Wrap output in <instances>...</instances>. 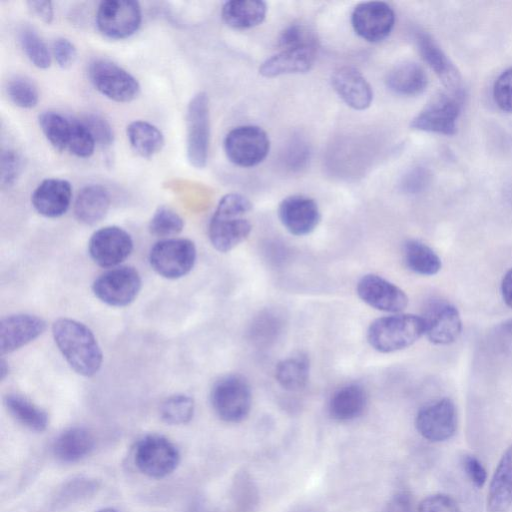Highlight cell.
<instances>
[{
	"label": "cell",
	"instance_id": "1",
	"mask_svg": "<svg viewBox=\"0 0 512 512\" xmlns=\"http://www.w3.org/2000/svg\"><path fill=\"white\" fill-rule=\"evenodd\" d=\"M52 334L59 351L77 374L91 377L99 371L102 351L87 326L70 318H59L52 325Z\"/></svg>",
	"mask_w": 512,
	"mask_h": 512
},
{
	"label": "cell",
	"instance_id": "36",
	"mask_svg": "<svg viewBox=\"0 0 512 512\" xmlns=\"http://www.w3.org/2000/svg\"><path fill=\"white\" fill-rule=\"evenodd\" d=\"M18 36L21 47L32 64L41 69L48 68L51 55L39 34L33 28L23 26Z\"/></svg>",
	"mask_w": 512,
	"mask_h": 512
},
{
	"label": "cell",
	"instance_id": "7",
	"mask_svg": "<svg viewBox=\"0 0 512 512\" xmlns=\"http://www.w3.org/2000/svg\"><path fill=\"white\" fill-rule=\"evenodd\" d=\"M88 76L93 86L107 98L120 103L134 100L140 85L137 79L116 63L106 59L92 61Z\"/></svg>",
	"mask_w": 512,
	"mask_h": 512
},
{
	"label": "cell",
	"instance_id": "37",
	"mask_svg": "<svg viewBox=\"0 0 512 512\" xmlns=\"http://www.w3.org/2000/svg\"><path fill=\"white\" fill-rule=\"evenodd\" d=\"M7 94L18 107L30 109L36 106L39 93L33 81L24 76H14L7 83Z\"/></svg>",
	"mask_w": 512,
	"mask_h": 512
},
{
	"label": "cell",
	"instance_id": "40",
	"mask_svg": "<svg viewBox=\"0 0 512 512\" xmlns=\"http://www.w3.org/2000/svg\"><path fill=\"white\" fill-rule=\"evenodd\" d=\"M88 129L96 144L102 147L110 146L114 141V132L111 125L101 116L89 114L80 120Z\"/></svg>",
	"mask_w": 512,
	"mask_h": 512
},
{
	"label": "cell",
	"instance_id": "41",
	"mask_svg": "<svg viewBox=\"0 0 512 512\" xmlns=\"http://www.w3.org/2000/svg\"><path fill=\"white\" fill-rule=\"evenodd\" d=\"M22 162L19 154L11 149L1 153L0 175L3 186L9 187L15 183L20 172Z\"/></svg>",
	"mask_w": 512,
	"mask_h": 512
},
{
	"label": "cell",
	"instance_id": "32",
	"mask_svg": "<svg viewBox=\"0 0 512 512\" xmlns=\"http://www.w3.org/2000/svg\"><path fill=\"white\" fill-rule=\"evenodd\" d=\"M310 363L304 354H296L281 360L275 369L278 384L285 390L298 391L309 379Z\"/></svg>",
	"mask_w": 512,
	"mask_h": 512
},
{
	"label": "cell",
	"instance_id": "46",
	"mask_svg": "<svg viewBox=\"0 0 512 512\" xmlns=\"http://www.w3.org/2000/svg\"><path fill=\"white\" fill-rule=\"evenodd\" d=\"M28 8L33 15L45 23H51L54 17L53 6L50 1H28Z\"/></svg>",
	"mask_w": 512,
	"mask_h": 512
},
{
	"label": "cell",
	"instance_id": "48",
	"mask_svg": "<svg viewBox=\"0 0 512 512\" xmlns=\"http://www.w3.org/2000/svg\"><path fill=\"white\" fill-rule=\"evenodd\" d=\"M387 512H412L409 495L406 493L396 495L389 504Z\"/></svg>",
	"mask_w": 512,
	"mask_h": 512
},
{
	"label": "cell",
	"instance_id": "11",
	"mask_svg": "<svg viewBox=\"0 0 512 512\" xmlns=\"http://www.w3.org/2000/svg\"><path fill=\"white\" fill-rule=\"evenodd\" d=\"M460 110V93L440 92L413 118L411 127L426 132L453 135L456 132Z\"/></svg>",
	"mask_w": 512,
	"mask_h": 512
},
{
	"label": "cell",
	"instance_id": "25",
	"mask_svg": "<svg viewBox=\"0 0 512 512\" xmlns=\"http://www.w3.org/2000/svg\"><path fill=\"white\" fill-rule=\"evenodd\" d=\"M110 207V195L105 187L90 184L83 187L74 202V214L77 220L86 225L101 221Z\"/></svg>",
	"mask_w": 512,
	"mask_h": 512
},
{
	"label": "cell",
	"instance_id": "34",
	"mask_svg": "<svg viewBox=\"0 0 512 512\" xmlns=\"http://www.w3.org/2000/svg\"><path fill=\"white\" fill-rule=\"evenodd\" d=\"M39 125L47 140L60 151H67L74 120L55 111H45L38 117Z\"/></svg>",
	"mask_w": 512,
	"mask_h": 512
},
{
	"label": "cell",
	"instance_id": "3",
	"mask_svg": "<svg viewBox=\"0 0 512 512\" xmlns=\"http://www.w3.org/2000/svg\"><path fill=\"white\" fill-rule=\"evenodd\" d=\"M423 334L422 317L398 314L373 321L367 331V340L375 350L391 353L409 347Z\"/></svg>",
	"mask_w": 512,
	"mask_h": 512
},
{
	"label": "cell",
	"instance_id": "35",
	"mask_svg": "<svg viewBox=\"0 0 512 512\" xmlns=\"http://www.w3.org/2000/svg\"><path fill=\"white\" fill-rule=\"evenodd\" d=\"M194 414V401L185 394H175L166 398L160 405L161 419L170 425L188 423Z\"/></svg>",
	"mask_w": 512,
	"mask_h": 512
},
{
	"label": "cell",
	"instance_id": "9",
	"mask_svg": "<svg viewBox=\"0 0 512 512\" xmlns=\"http://www.w3.org/2000/svg\"><path fill=\"white\" fill-rule=\"evenodd\" d=\"M270 148L266 132L254 125L238 126L225 137L224 150L228 159L240 167H253L261 163Z\"/></svg>",
	"mask_w": 512,
	"mask_h": 512
},
{
	"label": "cell",
	"instance_id": "31",
	"mask_svg": "<svg viewBox=\"0 0 512 512\" xmlns=\"http://www.w3.org/2000/svg\"><path fill=\"white\" fill-rule=\"evenodd\" d=\"M4 402L9 413L23 426L36 432H42L47 428L49 420L46 411L26 397L9 394Z\"/></svg>",
	"mask_w": 512,
	"mask_h": 512
},
{
	"label": "cell",
	"instance_id": "47",
	"mask_svg": "<svg viewBox=\"0 0 512 512\" xmlns=\"http://www.w3.org/2000/svg\"><path fill=\"white\" fill-rule=\"evenodd\" d=\"M427 182L425 171L416 169L412 171L404 181V189L409 192H417L421 190Z\"/></svg>",
	"mask_w": 512,
	"mask_h": 512
},
{
	"label": "cell",
	"instance_id": "15",
	"mask_svg": "<svg viewBox=\"0 0 512 512\" xmlns=\"http://www.w3.org/2000/svg\"><path fill=\"white\" fill-rule=\"evenodd\" d=\"M351 23L361 38L369 42H379L391 33L395 24V13L385 2H362L354 8Z\"/></svg>",
	"mask_w": 512,
	"mask_h": 512
},
{
	"label": "cell",
	"instance_id": "4",
	"mask_svg": "<svg viewBox=\"0 0 512 512\" xmlns=\"http://www.w3.org/2000/svg\"><path fill=\"white\" fill-rule=\"evenodd\" d=\"M252 396L248 382L240 375H227L215 382L211 404L217 416L228 423L243 421L251 409Z\"/></svg>",
	"mask_w": 512,
	"mask_h": 512
},
{
	"label": "cell",
	"instance_id": "42",
	"mask_svg": "<svg viewBox=\"0 0 512 512\" xmlns=\"http://www.w3.org/2000/svg\"><path fill=\"white\" fill-rule=\"evenodd\" d=\"M496 104L506 112H512V67L497 78L493 89Z\"/></svg>",
	"mask_w": 512,
	"mask_h": 512
},
{
	"label": "cell",
	"instance_id": "8",
	"mask_svg": "<svg viewBox=\"0 0 512 512\" xmlns=\"http://www.w3.org/2000/svg\"><path fill=\"white\" fill-rule=\"evenodd\" d=\"M186 127L188 161L195 168H203L207 163L210 138L209 101L206 93L199 92L190 100Z\"/></svg>",
	"mask_w": 512,
	"mask_h": 512
},
{
	"label": "cell",
	"instance_id": "5",
	"mask_svg": "<svg viewBox=\"0 0 512 512\" xmlns=\"http://www.w3.org/2000/svg\"><path fill=\"white\" fill-rule=\"evenodd\" d=\"M180 454L166 437L149 434L142 437L134 449V462L143 474L151 478H164L178 466Z\"/></svg>",
	"mask_w": 512,
	"mask_h": 512
},
{
	"label": "cell",
	"instance_id": "49",
	"mask_svg": "<svg viewBox=\"0 0 512 512\" xmlns=\"http://www.w3.org/2000/svg\"><path fill=\"white\" fill-rule=\"evenodd\" d=\"M501 293L506 305L512 308V268L507 271L502 279Z\"/></svg>",
	"mask_w": 512,
	"mask_h": 512
},
{
	"label": "cell",
	"instance_id": "39",
	"mask_svg": "<svg viewBox=\"0 0 512 512\" xmlns=\"http://www.w3.org/2000/svg\"><path fill=\"white\" fill-rule=\"evenodd\" d=\"M96 142L80 120H74L73 133L67 151L80 158L90 157Z\"/></svg>",
	"mask_w": 512,
	"mask_h": 512
},
{
	"label": "cell",
	"instance_id": "14",
	"mask_svg": "<svg viewBox=\"0 0 512 512\" xmlns=\"http://www.w3.org/2000/svg\"><path fill=\"white\" fill-rule=\"evenodd\" d=\"M130 234L118 226H106L95 231L88 243L93 261L101 267H116L132 252Z\"/></svg>",
	"mask_w": 512,
	"mask_h": 512
},
{
	"label": "cell",
	"instance_id": "19",
	"mask_svg": "<svg viewBox=\"0 0 512 512\" xmlns=\"http://www.w3.org/2000/svg\"><path fill=\"white\" fill-rule=\"evenodd\" d=\"M278 215L283 226L293 235L311 233L320 221L317 203L304 195H291L279 204Z\"/></svg>",
	"mask_w": 512,
	"mask_h": 512
},
{
	"label": "cell",
	"instance_id": "33",
	"mask_svg": "<svg viewBox=\"0 0 512 512\" xmlns=\"http://www.w3.org/2000/svg\"><path fill=\"white\" fill-rule=\"evenodd\" d=\"M404 261L414 273L431 276L441 269L439 256L426 244L418 240H408L403 249Z\"/></svg>",
	"mask_w": 512,
	"mask_h": 512
},
{
	"label": "cell",
	"instance_id": "10",
	"mask_svg": "<svg viewBox=\"0 0 512 512\" xmlns=\"http://www.w3.org/2000/svg\"><path fill=\"white\" fill-rule=\"evenodd\" d=\"M141 289V277L136 269L120 266L98 276L92 285L95 296L103 303L124 307L135 300Z\"/></svg>",
	"mask_w": 512,
	"mask_h": 512
},
{
	"label": "cell",
	"instance_id": "45",
	"mask_svg": "<svg viewBox=\"0 0 512 512\" xmlns=\"http://www.w3.org/2000/svg\"><path fill=\"white\" fill-rule=\"evenodd\" d=\"M53 55L61 68H69L76 58L74 44L66 38H57L53 43Z\"/></svg>",
	"mask_w": 512,
	"mask_h": 512
},
{
	"label": "cell",
	"instance_id": "2",
	"mask_svg": "<svg viewBox=\"0 0 512 512\" xmlns=\"http://www.w3.org/2000/svg\"><path fill=\"white\" fill-rule=\"evenodd\" d=\"M252 204L239 193H229L221 198L210 220L208 234L213 247L228 252L244 241L252 225L246 215Z\"/></svg>",
	"mask_w": 512,
	"mask_h": 512
},
{
	"label": "cell",
	"instance_id": "29",
	"mask_svg": "<svg viewBox=\"0 0 512 512\" xmlns=\"http://www.w3.org/2000/svg\"><path fill=\"white\" fill-rule=\"evenodd\" d=\"M266 3L259 0H233L224 3L221 11L224 22L235 29H249L263 22Z\"/></svg>",
	"mask_w": 512,
	"mask_h": 512
},
{
	"label": "cell",
	"instance_id": "30",
	"mask_svg": "<svg viewBox=\"0 0 512 512\" xmlns=\"http://www.w3.org/2000/svg\"><path fill=\"white\" fill-rule=\"evenodd\" d=\"M126 133L132 149L141 157L150 158L164 146L162 132L149 122L135 120L127 126Z\"/></svg>",
	"mask_w": 512,
	"mask_h": 512
},
{
	"label": "cell",
	"instance_id": "12",
	"mask_svg": "<svg viewBox=\"0 0 512 512\" xmlns=\"http://www.w3.org/2000/svg\"><path fill=\"white\" fill-rule=\"evenodd\" d=\"M142 20L141 7L132 0L102 1L96 12L99 31L111 39H124L134 34Z\"/></svg>",
	"mask_w": 512,
	"mask_h": 512
},
{
	"label": "cell",
	"instance_id": "24",
	"mask_svg": "<svg viewBox=\"0 0 512 512\" xmlns=\"http://www.w3.org/2000/svg\"><path fill=\"white\" fill-rule=\"evenodd\" d=\"M416 42L422 58L447 89L460 93V75L438 44L426 33H418Z\"/></svg>",
	"mask_w": 512,
	"mask_h": 512
},
{
	"label": "cell",
	"instance_id": "17",
	"mask_svg": "<svg viewBox=\"0 0 512 512\" xmlns=\"http://www.w3.org/2000/svg\"><path fill=\"white\" fill-rule=\"evenodd\" d=\"M356 291L363 302L380 311L400 312L408 304L405 292L379 275L363 276L357 284Z\"/></svg>",
	"mask_w": 512,
	"mask_h": 512
},
{
	"label": "cell",
	"instance_id": "50",
	"mask_svg": "<svg viewBox=\"0 0 512 512\" xmlns=\"http://www.w3.org/2000/svg\"><path fill=\"white\" fill-rule=\"evenodd\" d=\"M0 371H1V379L3 380L5 378V376L8 374V366L6 365V362L3 359L1 360Z\"/></svg>",
	"mask_w": 512,
	"mask_h": 512
},
{
	"label": "cell",
	"instance_id": "27",
	"mask_svg": "<svg viewBox=\"0 0 512 512\" xmlns=\"http://www.w3.org/2000/svg\"><path fill=\"white\" fill-rule=\"evenodd\" d=\"M367 406L365 390L357 384L337 389L330 397L328 412L332 419L350 421L360 417Z\"/></svg>",
	"mask_w": 512,
	"mask_h": 512
},
{
	"label": "cell",
	"instance_id": "18",
	"mask_svg": "<svg viewBox=\"0 0 512 512\" xmlns=\"http://www.w3.org/2000/svg\"><path fill=\"white\" fill-rule=\"evenodd\" d=\"M317 49V41L281 47L278 53L262 63L259 72L269 78L307 72L315 62Z\"/></svg>",
	"mask_w": 512,
	"mask_h": 512
},
{
	"label": "cell",
	"instance_id": "44",
	"mask_svg": "<svg viewBox=\"0 0 512 512\" xmlns=\"http://www.w3.org/2000/svg\"><path fill=\"white\" fill-rule=\"evenodd\" d=\"M461 466L471 483L481 488L487 480V472L481 461L472 454H465L461 458Z\"/></svg>",
	"mask_w": 512,
	"mask_h": 512
},
{
	"label": "cell",
	"instance_id": "21",
	"mask_svg": "<svg viewBox=\"0 0 512 512\" xmlns=\"http://www.w3.org/2000/svg\"><path fill=\"white\" fill-rule=\"evenodd\" d=\"M338 96L355 110L367 109L373 100V91L362 73L354 67L343 66L336 69L331 78Z\"/></svg>",
	"mask_w": 512,
	"mask_h": 512
},
{
	"label": "cell",
	"instance_id": "20",
	"mask_svg": "<svg viewBox=\"0 0 512 512\" xmlns=\"http://www.w3.org/2000/svg\"><path fill=\"white\" fill-rule=\"evenodd\" d=\"M45 321L35 315L15 314L2 319L0 324L1 354L11 353L39 337L45 330Z\"/></svg>",
	"mask_w": 512,
	"mask_h": 512
},
{
	"label": "cell",
	"instance_id": "51",
	"mask_svg": "<svg viewBox=\"0 0 512 512\" xmlns=\"http://www.w3.org/2000/svg\"><path fill=\"white\" fill-rule=\"evenodd\" d=\"M97 512H118V511L113 508H103V509L98 510Z\"/></svg>",
	"mask_w": 512,
	"mask_h": 512
},
{
	"label": "cell",
	"instance_id": "23",
	"mask_svg": "<svg viewBox=\"0 0 512 512\" xmlns=\"http://www.w3.org/2000/svg\"><path fill=\"white\" fill-rule=\"evenodd\" d=\"M512 506V445L501 456L489 484L487 509L506 512Z\"/></svg>",
	"mask_w": 512,
	"mask_h": 512
},
{
	"label": "cell",
	"instance_id": "16",
	"mask_svg": "<svg viewBox=\"0 0 512 512\" xmlns=\"http://www.w3.org/2000/svg\"><path fill=\"white\" fill-rule=\"evenodd\" d=\"M424 334L434 344L447 345L461 333L462 322L457 308L444 300L430 302L422 316Z\"/></svg>",
	"mask_w": 512,
	"mask_h": 512
},
{
	"label": "cell",
	"instance_id": "13",
	"mask_svg": "<svg viewBox=\"0 0 512 512\" xmlns=\"http://www.w3.org/2000/svg\"><path fill=\"white\" fill-rule=\"evenodd\" d=\"M415 426L430 442L450 439L457 429V411L452 400L442 398L423 406L417 413Z\"/></svg>",
	"mask_w": 512,
	"mask_h": 512
},
{
	"label": "cell",
	"instance_id": "26",
	"mask_svg": "<svg viewBox=\"0 0 512 512\" xmlns=\"http://www.w3.org/2000/svg\"><path fill=\"white\" fill-rule=\"evenodd\" d=\"M95 439L83 427H72L63 431L53 443V454L61 462L73 463L88 456L94 449Z\"/></svg>",
	"mask_w": 512,
	"mask_h": 512
},
{
	"label": "cell",
	"instance_id": "28",
	"mask_svg": "<svg viewBox=\"0 0 512 512\" xmlns=\"http://www.w3.org/2000/svg\"><path fill=\"white\" fill-rule=\"evenodd\" d=\"M385 82L395 94L415 96L425 90L428 77L422 66L415 62L405 61L395 65L387 73Z\"/></svg>",
	"mask_w": 512,
	"mask_h": 512
},
{
	"label": "cell",
	"instance_id": "43",
	"mask_svg": "<svg viewBox=\"0 0 512 512\" xmlns=\"http://www.w3.org/2000/svg\"><path fill=\"white\" fill-rule=\"evenodd\" d=\"M417 512H460V508L451 496L438 493L423 499Z\"/></svg>",
	"mask_w": 512,
	"mask_h": 512
},
{
	"label": "cell",
	"instance_id": "38",
	"mask_svg": "<svg viewBox=\"0 0 512 512\" xmlns=\"http://www.w3.org/2000/svg\"><path fill=\"white\" fill-rule=\"evenodd\" d=\"M183 219L172 209L161 206L153 214L149 222V231L157 237H169L183 229Z\"/></svg>",
	"mask_w": 512,
	"mask_h": 512
},
{
	"label": "cell",
	"instance_id": "6",
	"mask_svg": "<svg viewBox=\"0 0 512 512\" xmlns=\"http://www.w3.org/2000/svg\"><path fill=\"white\" fill-rule=\"evenodd\" d=\"M196 247L189 239L169 238L158 241L149 254L153 270L167 279L188 274L196 261Z\"/></svg>",
	"mask_w": 512,
	"mask_h": 512
},
{
	"label": "cell",
	"instance_id": "22",
	"mask_svg": "<svg viewBox=\"0 0 512 512\" xmlns=\"http://www.w3.org/2000/svg\"><path fill=\"white\" fill-rule=\"evenodd\" d=\"M72 199L71 184L64 179L47 178L33 191L31 202L34 209L48 218L62 216Z\"/></svg>",
	"mask_w": 512,
	"mask_h": 512
}]
</instances>
